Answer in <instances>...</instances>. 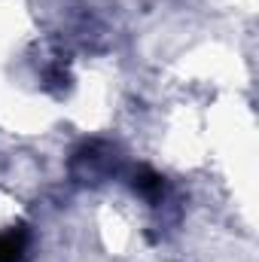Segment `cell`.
I'll return each mask as SVG.
<instances>
[{
    "mask_svg": "<svg viewBox=\"0 0 259 262\" xmlns=\"http://www.w3.org/2000/svg\"><path fill=\"white\" fill-rule=\"evenodd\" d=\"M25 253V241L9 232V235H0V262H18Z\"/></svg>",
    "mask_w": 259,
    "mask_h": 262,
    "instance_id": "1",
    "label": "cell"
}]
</instances>
